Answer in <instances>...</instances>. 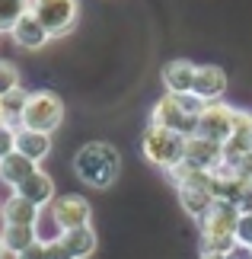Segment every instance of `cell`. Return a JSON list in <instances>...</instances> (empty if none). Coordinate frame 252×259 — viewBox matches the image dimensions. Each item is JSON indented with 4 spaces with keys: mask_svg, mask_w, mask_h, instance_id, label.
Instances as JSON below:
<instances>
[{
    "mask_svg": "<svg viewBox=\"0 0 252 259\" xmlns=\"http://www.w3.org/2000/svg\"><path fill=\"white\" fill-rule=\"evenodd\" d=\"M0 240H4V250H7V253L19 256L23 250H29V246L38 240V234H35V227H13V224H4V227H0Z\"/></svg>",
    "mask_w": 252,
    "mask_h": 259,
    "instance_id": "ffe728a7",
    "label": "cell"
},
{
    "mask_svg": "<svg viewBox=\"0 0 252 259\" xmlns=\"http://www.w3.org/2000/svg\"><path fill=\"white\" fill-rule=\"evenodd\" d=\"M0 208H4V202H0Z\"/></svg>",
    "mask_w": 252,
    "mask_h": 259,
    "instance_id": "836d02e7",
    "label": "cell"
},
{
    "mask_svg": "<svg viewBox=\"0 0 252 259\" xmlns=\"http://www.w3.org/2000/svg\"><path fill=\"white\" fill-rule=\"evenodd\" d=\"M233 125H236V109L227 106L224 99H220V103H208L205 106L195 135L208 138V141H217V144H227L230 135H233Z\"/></svg>",
    "mask_w": 252,
    "mask_h": 259,
    "instance_id": "ba28073f",
    "label": "cell"
},
{
    "mask_svg": "<svg viewBox=\"0 0 252 259\" xmlns=\"http://www.w3.org/2000/svg\"><path fill=\"white\" fill-rule=\"evenodd\" d=\"M208 103H201L195 93H163L150 109V125L169 128L176 135L191 138L198 132V118Z\"/></svg>",
    "mask_w": 252,
    "mask_h": 259,
    "instance_id": "7a4b0ae2",
    "label": "cell"
},
{
    "mask_svg": "<svg viewBox=\"0 0 252 259\" xmlns=\"http://www.w3.org/2000/svg\"><path fill=\"white\" fill-rule=\"evenodd\" d=\"M239 211L243 214H252V189L246 192V198H243V205H239Z\"/></svg>",
    "mask_w": 252,
    "mask_h": 259,
    "instance_id": "f546056e",
    "label": "cell"
},
{
    "mask_svg": "<svg viewBox=\"0 0 252 259\" xmlns=\"http://www.w3.org/2000/svg\"><path fill=\"white\" fill-rule=\"evenodd\" d=\"M29 10L55 38V35H67L77 26L80 0H29Z\"/></svg>",
    "mask_w": 252,
    "mask_h": 259,
    "instance_id": "5b68a950",
    "label": "cell"
},
{
    "mask_svg": "<svg viewBox=\"0 0 252 259\" xmlns=\"http://www.w3.org/2000/svg\"><path fill=\"white\" fill-rule=\"evenodd\" d=\"M35 170H38V163H32L29 157H23V154H16V151H13V154L7 157V160H0V183L10 186V189L16 192V189L23 186Z\"/></svg>",
    "mask_w": 252,
    "mask_h": 259,
    "instance_id": "e0dca14e",
    "label": "cell"
},
{
    "mask_svg": "<svg viewBox=\"0 0 252 259\" xmlns=\"http://www.w3.org/2000/svg\"><path fill=\"white\" fill-rule=\"evenodd\" d=\"M29 13V0H0V32H10Z\"/></svg>",
    "mask_w": 252,
    "mask_h": 259,
    "instance_id": "44dd1931",
    "label": "cell"
},
{
    "mask_svg": "<svg viewBox=\"0 0 252 259\" xmlns=\"http://www.w3.org/2000/svg\"><path fill=\"white\" fill-rule=\"evenodd\" d=\"M7 256V250H4V240H0V259H4Z\"/></svg>",
    "mask_w": 252,
    "mask_h": 259,
    "instance_id": "1f68e13d",
    "label": "cell"
},
{
    "mask_svg": "<svg viewBox=\"0 0 252 259\" xmlns=\"http://www.w3.org/2000/svg\"><path fill=\"white\" fill-rule=\"evenodd\" d=\"M252 154V112L246 109H236V125H233V135L230 141L224 144V163H233L239 157Z\"/></svg>",
    "mask_w": 252,
    "mask_h": 259,
    "instance_id": "7c38bea8",
    "label": "cell"
},
{
    "mask_svg": "<svg viewBox=\"0 0 252 259\" xmlns=\"http://www.w3.org/2000/svg\"><path fill=\"white\" fill-rule=\"evenodd\" d=\"M195 71H198V64H191L188 58H176V61L163 64L160 80H163L166 93H191V87H195Z\"/></svg>",
    "mask_w": 252,
    "mask_h": 259,
    "instance_id": "4fadbf2b",
    "label": "cell"
},
{
    "mask_svg": "<svg viewBox=\"0 0 252 259\" xmlns=\"http://www.w3.org/2000/svg\"><path fill=\"white\" fill-rule=\"evenodd\" d=\"M201 259H224V256H201Z\"/></svg>",
    "mask_w": 252,
    "mask_h": 259,
    "instance_id": "d6a6232c",
    "label": "cell"
},
{
    "mask_svg": "<svg viewBox=\"0 0 252 259\" xmlns=\"http://www.w3.org/2000/svg\"><path fill=\"white\" fill-rule=\"evenodd\" d=\"M236 221H239V208L236 205L214 202L198 224H201V234H211V237H236Z\"/></svg>",
    "mask_w": 252,
    "mask_h": 259,
    "instance_id": "8fae6325",
    "label": "cell"
},
{
    "mask_svg": "<svg viewBox=\"0 0 252 259\" xmlns=\"http://www.w3.org/2000/svg\"><path fill=\"white\" fill-rule=\"evenodd\" d=\"M38 208L35 205H29L23 195H10L7 202H4V208H0V221L4 224H13V227H35L38 224Z\"/></svg>",
    "mask_w": 252,
    "mask_h": 259,
    "instance_id": "2e32d148",
    "label": "cell"
},
{
    "mask_svg": "<svg viewBox=\"0 0 252 259\" xmlns=\"http://www.w3.org/2000/svg\"><path fill=\"white\" fill-rule=\"evenodd\" d=\"M13 259H45V243L42 240H35L29 250H23L19 256H13Z\"/></svg>",
    "mask_w": 252,
    "mask_h": 259,
    "instance_id": "83f0119b",
    "label": "cell"
},
{
    "mask_svg": "<svg viewBox=\"0 0 252 259\" xmlns=\"http://www.w3.org/2000/svg\"><path fill=\"white\" fill-rule=\"evenodd\" d=\"M0 125H13V118H10L7 106H4V99H0Z\"/></svg>",
    "mask_w": 252,
    "mask_h": 259,
    "instance_id": "4dcf8cb0",
    "label": "cell"
},
{
    "mask_svg": "<svg viewBox=\"0 0 252 259\" xmlns=\"http://www.w3.org/2000/svg\"><path fill=\"white\" fill-rule=\"evenodd\" d=\"M191 93H195L201 103H220L224 93H227V71L220 64H198Z\"/></svg>",
    "mask_w": 252,
    "mask_h": 259,
    "instance_id": "30bf717a",
    "label": "cell"
},
{
    "mask_svg": "<svg viewBox=\"0 0 252 259\" xmlns=\"http://www.w3.org/2000/svg\"><path fill=\"white\" fill-rule=\"evenodd\" d=\"M19 87H23V83H19V67L10 64V61H0V99L10 96Z\"/></svg>",
    "mask_w": 252,
    "mask_h": 259,
    "instance_id": "7402d4cb",
    "label": "cell"
},
{
    "mask_svg": "<svg viewBox=\"0 0 252 259\" xmlns=\"http://www.w3.org/2000/svg\"><path fill=\"white\" fill-rule=\"evenodd\" d=\"M16 195H23L29 205H35L38 211H45V208L58 198V195H55V179L48 176L45 170H35V173L29 176L23 186L16 189Z\"/></svg>",
    "mask_w": 252,
    "mask_h": 259,
    "instance_id": "5bb4252c",
    "label": "cell"
},
{
    "mask_svg": "<svg viewBox=\"0 0 252 259\" xmlns=\"http://www.w3.org/2000/svg\"><path fill=\"white\" fill-rule=\"evenodd\" d=\"M185 163L201 170V173H214L217 166H224V144L191 135L188 144H185Z\"/></svg>",
    "mask_w": 252,
    "mask_h": 259,
    "instance_id": "9c48e42d",
    "label": "cell"
},
{
    "mask_svg": "<svg viewBox=\"0 0 252 259\" xmlns=\"http://www.w3.org/2000/svg\"><path fill=\"white\" fill-rule=\"evenodd\" d=\"M224 166H230L239 179H246V183H252V154H246V157H239V160H233V163H224Z\"/></svg>",
    "mask_w": 252,
    "mask_h": 259,
    "instance_id": "484cf974",
    "label": "cell"
},
{
    "mask_svg": "<svg viewBox=\"0 0 252 259\" xmlns=\"http://www.w3.org/2000/svg\"><path fill=\"white\" fill-rule=\"evenodd\" d=\"M61 243L67 246V253L74 256V259H86V256H93V253H96V231H93V224L61 234Z\"/></svg>",
    "mask_w": 252,
    "mask_h": 259,
    "instance_id": "d6986e66",
    "label": "cell"
},
{
    "mask_svg": "<svg viewBox=\"0 0 252 259\" xmlns=\"http://www.w3.org/2000/svg\"><path fill=\"white\" fill-rule=\"evenodd\" d=\"M16 154L29 157L32 163L45 160L52 154V135H42V132H26V128H16Z\"/></svg>",
    "mask_w": 252,
    "mask_h": 259,
    "instance_id": "ac0fdd59",
    "label": "cell"
},
{
    "mask_svg": "<svg viewBox=\"0 0 252 259\" xmlns=\"http://www.w3.org/2000/svg\"><path fill=\"white\" fill-rule=\"evenodd\" d=\"M185 144H188L185 135H176V132L160 128V125H147L144 135H140V154H144V160L160 166L163 173H169L173 166H179L185 160Z\"/></svg>",
    "mask_w": 252,
    "mask_h": 259,
    "instance_id": "3957f363",
    "label": "cell"
},
{
    "mask_svg": "<svg viewBox=\"0 0 252 259\" xmlns=\"http://www.w3.org/2000/svg\"><path fill=\"white\" fill-rule=\"evenodd\" d=\"M26 99H29V90H26V87H19V90H13L10 96H4V106H7L10 118H13V125H16V118L23 115V109H26Z\"/></svg>",
    "mask_w": 252,
    "mask_h": 259,
    "instance_id": "603a6c76",
    "label": "cell"
},
{
    "mask_svg": "<svg viewBox=\"0 0 252 259\" xmlns=\"http://www.w3.org/2000/svg\"><path fill=\"white\" fill-rule=\"evenodd\" d=\"M64 122V103L61 96L52 93V90H35L26 99L23 115L16 118V128H26V132H42V135H55Z\"/></svg>",
    "mask_w": 252,
    "mask_h": 259,
    "instance_id": "277c9868",
    "label": "cell"
},
{
    "mask_svg": "<svg viewBox=\"0 0 252 259\" xmlns=\"http://www.w3.org/2000/svg\"><path fill=\"white\" fill-rule=\"evenodd\" d=\"M10 35H13V42H16L19 48H26V52H38V48H45L48 42H52L48 29L32 16V10H29V13L19 19L13 29H10Z\"/></svg>",
    "mask_w": 252,
    "mask_h": 259,
    "instance_id": "9a60e30c",
    "label": "cell"
},
{
    "mask_svg": "<svg viewBox=\"0 0 252 259\" xmlns=\"http://www.w3.org/2000/svg\"><path fill=\"white\" fill-rule=\"evenodd\" d=\"M45 259H74L67 253V246L61 243V237H58V240H48L45 243Z\"/></svg>",
    "mask_w": 252,
    "mask_h": 259,
    "instance_id": "4316f807",
    "label": "cell"
},
{
    "mask_svg": "<svg viewBox=\"0 0 252 259\" xmlns=\"http://www.w3.org/2000/svg\"><path fill=\"white\" fill-rule=\"evenodd\" d=\"M176 189H179V202H182L185 214H191L195 221H201V218L208 214V208L217 202L214 198V173L195 170L191 176H185Z\"/></svg>",
    "mask_w": 252,
    "mask_h": 259,
    "instance_id": "8992f818",
    "label": "cell"
},
{
    "mask_svg": "<svg viewBox=\"0 0 252 259\" xmlns=\"http://www.w3.org/2000/svg\"><path fill=\"white\" fill-rule=\"evenodd\" d=\"M16 151V125H0V160Z\"/></svg>",
    "mask_w": 252,
    "mask_h": 259,
    "instance_id": "cb8c5ba5",
    "label": "cell"
},
{
    "mask_svg": "<svg viewBox=\"0 0 252 259\" xmlns=\"http://www.w3.org/2000/svg\"><path fill=\"white\" fill-rule=\"evenodd\" d=\"M224 259H252V250H249V246H239V243H236Z\"/></svg>",
    "mask_w": 252,
    "mask_h": 259,
    "instance_id": "f1b7e54d",
    "label": "cell"
},
{
    "mask_svg": "<svg viewBox=\"0 0 252 259\" xmlns=\"http://www.w3.org/2000/svg\"><path fill=\"white\" fill-rule=\"evenodd\" d=\"M74 173L89 189H109L122 173V154L109 141H89L74 154Z\"/></svg>",
    "mask_w": 252,
    "mask_h": 259,
    "instance_id": "6da1fadb",
    "label": "cell"
},
{
    "mask_svg": "<svg viewBox=\"0 0 252 259\" xmlns=\"http://www.w3.org/2000/svg\"><path fill=\"white\" fill-rule=\"evenodd\" d=\"M45 211L52 214V221L58 224L61 234L77 231V227H89V221H93V208L83 195H58Z\"/></svg>",
    "mask_w": 252,
    "mask_h": 259,
    "instance_id": "52a82bcc",
    "label": "cell"
},
{
    "mask_svg": "<svg viewBox=\"0 0 252 259\" xmlns=\"http://www.w3.org/2000/svg\"><path fill=\"white\" fill-rule=\"evenodd\" d=\"M236 243L239 246H249L252 250V214L239 211V221H236Z\"/></svg>",
    "mask_w": 252,
    "mask_h": 259,
    "instance_id": "d4e9b609",
    "label": "cell"
}]
</instances>
